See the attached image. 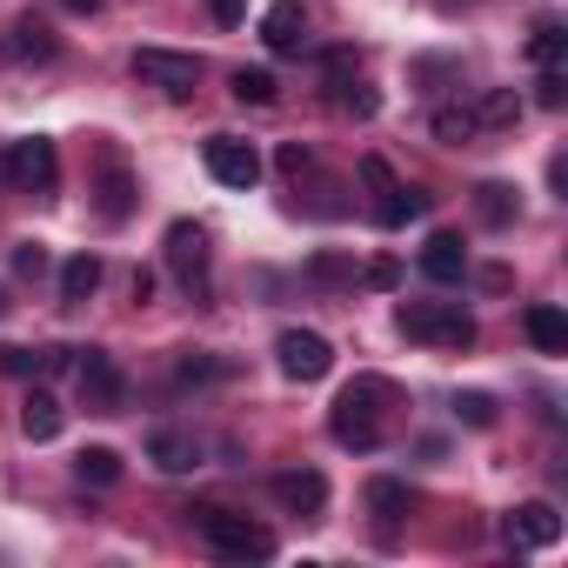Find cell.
<instances>
[{"instance_id":"obj_15","label":"cell","mask_w":568,"mask_h":568,"mask_svg":"<svg viewBox=\"0 0 568 568\" xmlns=\"http://www.w3.org/2000/svg\"><path fill=\"white\" fill-rule=\"evenodd\" d=\"M368 515H375V535L395 541V528H402V515H408V488H402L395 475H375V481H368Z\"/></svg>"},{"instance_id":"obj_39","label":"cell","mask_w":568,"mask_h":568,"mask_svg":"<svg viewBox=\"0 0 568 568\" xmlns=\"http://www.w3.org/2000/svg\"><path fill=\"white\" fill-rule=\"evenodd\" d=\"M0 174H8V154H0Z\"/></svg>"},{"instance_id":"obj_37","label":"cell","mask_w":568,"mask_h":568,"mask_svg":"<svg viewBox=\"0 0 568 568\" xmlns=\"http://www.w3.org/2000/svg\"><path fill=\"white\" fill-rule=\"evenodd\" d=\"M61 8H68V14H101L108 0H61Z\"/></svg>"},{"instance_id":"obj_8","label":"cell","mask_w":568,"mask_h":568,"mask_svg":"<svg viewBox=\"0 0 568 568\" xmlns=\"http://www.w3.org/2000/svg\"><path fill=\"white\" fill-rule=\"evenodd\" d=\"M201 161H207V174H214L221 187H254V181H261V154H254L247 141H234V134H214V141L201 148Z\"/></svg>"},{"instance_id":"obj_22","label":"cell","mask_w":568,"mask_h":568,"mask_svg":"<svg viewBox=\"0 0 568 568\" xmlns=\"http://www.w3.org/2000/svg\"><path fill=\"white\" fill-rule=\"evenodd\" d=\"M14 54H21V61H54L61 41H54V28H48L41 14H21V21H14Z\"/></svg>"},{"instance_id":"obj_25","label":"cell","mask_w":568,"mask_h":568,"mask_svg":"<svg viewBox=\"0 0 568 568\" xmlns=\"http://www.w3.org/2000/svg\"><path fill=\"white\" fill-rule=\"evenodd\" d=\"M74 475H81L88 488H114V481H121V455H114V448H81V455H74Z\"/></svg>"},{"instance_id":"obj_27","label":"cell","mask_w":568,"mask_h":568,"mask_svg":"<svg viewBox=\"0 0 568 568\" xmlns=\"http://www.w3.org/2000/svg\"><path fill=\"white\" fill-rule=\"evenodd\" d=\"M274 94H281V81H274L267 68H234V101H254V108H274Z\"/></svg>"},{"instance_id":"obj_5","label":"cell","mask_w":568,"mask_h":568,"mask_svg":"<svg viewBox=\"0 0 568 568\" xmlns=\"http://www.w3.org/2000/svg\"><path fill=\"white\" fill-rule=\"evenodd\" d=\"M134 81L141 88H161L168 101H187L201 88V61L194 54H174V48H134Z\"/></svg>"},{"instance_id":"obj_6","label":"cell","mask_w":568,"mask_h":568,"mask_svg":"<svg viewBox=\"0 0 568 568\" xmlns=\"http://www.w3.org/2000/svg\"><path fill=\"white\" fill-rule=\"evenodd\" d=\"M274 362H281V375H288V382H322L335 368V348L315 328H288V335L274 342Z\"/></svg>"},{"instance_id":"obj_1","label":"cell","mask_w":568,"mask_h":568,"mask_svg":"<svg viewBox=\"0 0 568 568\" xmlns=\"http://www.w3.org/2000/svg\"><path fill=\"white\" fill-rule=\"evenodd\" d=\"M402 402V388L388 382V375H355L348 388H342V402L328 408V435L342 442V448H382V435H388V408Z\"/></svg>"},{"instance_id":"obj_21","label":"cell","mask_w":568,"mask_h":568,"mask_svg":"<svg viewBox=\"0 0 568 568\" xmlns=\"http://www.w3.org/2000/svg\"><path fill=\"white\" fill-rule=\"evenodd\" d=\"M422 214H428V194H422V187H402V181L375 201V221H382V227H408V221H422Z\"/></svg>"},{"instance_id":"obj_12","label":"cell","mask_w":568,"mask_h":568,"mask_svg":"<svg viewBox=\"0 0 568 568\" xmlns=\"http://www.w3.org/2000/svg\"><path fill=\"white\" fill-rule=\"evenodd\" d=\"M274 501L295 508V515H322L328 508V475L322 468H281L274 475Z\"/></svg>"},{"instance_id":"obj_31","label":"cell","mask_w":568,"mask_h":568,"mask_svg":"<svg viewBox=\"0 0 568 568\" xmlns=\"http://www.w3.org/2000/svg\"><path fill=\"white\" fill-rule=\"evenodd\" d=\"M535 101H541V108H561V101H568V74H561V68H541Z\"/></svg>"},{"instance_id":"obj_4","label":"cell","mask_w":568,"mask_h":568,"mask_svg":"<svg viewBox=\"0 0 568 568\" xmlns=\"http://www.w3.org/2000/svg\"><path fill=\"white\" fill-rule=\"evenodd\" d=\"M8 187L14 194H41V201L61 187V154H54L48 134H28V141L8 148Z\"/></svg>"},{"instance_id":"obj_9","label":"cell","mask_w":568,"mask_h":568,"mask_svg":"<svg viewBox=\"0 0 568 568\" xmlns=\"http://www.w3.org/2000/svg\"><path fill=\"white\" fill-rule=\"evenodd\" d=\"M134 194H141V187H134L128 161L108 148V154H101V181H94V207H101V221H108V227H121V221L134 214Z\"/></svg>"},{"instance_id":"obj_34","label":"cell","mask_w":568,"mask_h":568,"mask_svg":"<svg viewBox=\"0 0 568 568\" xmlns=\"http://www.w3.org/2000/svg\"><path fill=\"white\" fill-rule=\"evenodd\" d=\"M362 281H368V288H395V281H402V267L382 254V261H368V267H362Z\"/></svg>"},{"instance_id":"obj_17","label":"cell","mask_w":568,"mask_h":568,"mask_svg":"<svg viewBox=\"0 0 568 568\" xmlns=\"http://www.w3.org/2000/svg\"><path fill=\"white\" fill-rule=\"evenodd\" d=\"M521 328H528V342H535L541 355H568V315H561L555 302H535V308H521Z\"/></svg>"},{"instance_id":"obj_35","label":"cell","mask_w":568,"mask_h":568,"mask_svg":"<svg viewBox=\"0 0 568 568\" xmlns=\"http://www.w3.org/2000/svg\"><path fill=\"white\" fill-rule=\"evenodd\" d=\"M214 375H227V368H221V362H201V355L181 362V382H214Z\"/></svg>"},{"instance_id":"obj_14","label":"cell","mask_w":568,"mask_h":568,"mask_svg":"<svg viewBox=\"0 0 568 568\" xmlns=\"http://www.w3.org/2000/svg\"><path fill=\"white\" fill-rule=\"evenodd\" d=\"M148 462H154L161 475H187V468H201V442L181 435V428H154V435H148Z\"/></svg>"},{"instance_id":"obj_23","label":"cell","mask_w":568,"mask_h":568,"mask_svg":"<svg viewBox=\"0 0 568 568\" xmlns=\"http://www.w3.org/2000/svg\"><path fill=\"white\" fill-rule=\"evenodd\" d=\"M475 134H481V121H475V108H468V101L435 108V141H442V148H468Z\"/></svg>"},{"instance_id":"obj_7","label":"cell","mask_w":568,"mask_h":568,"mask_svg":"<svg viewBox=\"0 0 568 568\" xmlns=\"http://www.w3.org/2000/svg\"><path fill=\"white\" fill-rule=\"evenodd\" d=\"M74 375H81V395H88V408H94V415H114V408L128 402V375L114 368V355H108V348H81Z\"/></svg>"},{"instance_id":"obj_38","label":"cell","mask_w":568,"mask_h":568,"mask_svg":"<svg viewBox=\"0 0 568 568\" xmlns=\"http://www.w3.org/2000/svg\"><path fill=\"white\" fill-rule=\"evenodd\" d=\"M8 308H14V302H8V288H0V315H8Z\"/></svg>"},{"instance_id":"obj_29","label":"cell","mask_w":568,"mask_h":568,"mask_svg":"<svg viewBox=\"0 0 568 568\" xmlns=\"http://www.w3.org/2000/svg\"><path fill=\"white\" fill-rule=\"evenodd\" d=\"M455 415H462L468 428H495V395H481V388H468V395H455Z\"/></svg>"},{"instance_id":"obj_33","label":"cell","mask_w":568,"mask_h":568,"mask_svg":"<svg viewBox=\"0 0 568 568\" xmlns=\"http://www.w3.org/2000/svg\"><path fill=\"white\" fill-rule=\"evenodd\" d=\"M308 161H315V154H308L302 141H288V148H281V154H274V168H281V174H288V181H302V174H308Z\"/></svg>"},{"instance_id":"obj_24","label":"cell","mask_w":568,"mask_h":568,"mask_svg":"<svg viewBox=\"0 0 568 568\" xmlns=\"http://www.w3.org/2000/svg\"><path fill=\"white\" fill-rule=\"evenodd\" d=\"M475 121H481V134H488V128H515V121H521V94H515V88H488V94L475 101Z\"/></svg>"},{"instance_id":"obj_30","label":"cell","mask_w":568,"mask_h":568,"mask_svg":"<svg viewBox=\"0 0 568 568\" xmlns=\"http://www.w3.org/2000/svg\"><path fill=\"white\" fill-rule=\"evenodd\" d=\"M0 375H41V348H0Z\"/></svg>"},{"instance_id":"obj_2","label":"cell","mask_w":568,"mask_h":568,"mask_svg":"<svg viewBox=\"0 0 568 568\" xmlns=\"http://www.w3.org/2000/svg\"><path fill=\"white\" fill-rule=\"evenodd\" d=\"M187 521H194V535H201L214 555H227V561H267V555H274V528H261V521L241 515V508L201 501V508H187Z\"/></svg>"},{"instance_id":"obj_10","label":"cell","mask_w":568,"mask_h":568,"mask_svg":"<svg viewBox=\"0 0 568 568\" xmlns=\"http://www.w3.org/2000/svg\"><path fill=\"white\" fill-rule=\"evenodd\" d=\"M501 535H508V548H555L561 541V515H555V501H521L501 521Z\"/></svg>"},{"instance_id":"obj_32","label":"cell","mask_w":568,"mask_h":568,"mask_svg":"<svg viewBox=\"0 0 568 568\" xmlns=\"http://www.w3.org/2000/svg\"><path fill=\"white\" fill-rule=\"evenodd\" d=\"M14 274L41 281V274H48V247H41V241H21V247H14Z\"/></svg>"},{"instance_id":"obj_3","label":"cell","mask_w":568,"mask_h":568,"mask_svg":"<svg viewBox=\"0 0 568 568\" xmlns=\"http://www.w3.org/2000/svg\"><path fill=\"white\" fill-rule=\"evenodd\" d=\"M395 328L428 348H475V315L462 302H402Z\"/></svg>"},{"instance_id":"obj_11","label":"cell","mask_w":568,"mask_h":568,"mask_svg":"<svg viewBox=\"0 0 568 568\" xmlns=\"http://www.w3.org/2000/svg\"><path fill=\"white\" fill-rule=\"evenodd\" d=\"M261 41H267V54H302L308 48V8L302 0H274L261 14Z\"/></svg>"},{"instance_id":"obj_13","label":"cell","mask_w":568,"mask_h":568,"mask_svg":"<svg viewBox=\"0 0 568 568\" xmlns=\"http://www.w3.org/2000/svg\"><path fill=\"white\" fill-rule=\"evenodd\" d=\"M168 267L187 281V288H201V281H207V234L194 221H174L168 227Z\"/></svg>"},{"instance_id":"obj_36","label":"cell","mask_w":568,"mask_h":568,"mask_svg":"<svg viewBox=\"0 0 568 568\" xmlns=\"http://www.w3.org/2000/svg\"><path fill=\"white\" fill-rule=\"evenodd\" d=\"M207 14H214V21H221V28H234V21H241V14H247V0H207Z\"/></svg>"},{"instance_id":"obj_18","label":"cell","mask_w":568,"mask_h":568,"mask_svg":"<svg viewBox=\"0 0 568 568\" xmlns=\"http://www.w3.org/2000/svg\"><path fill=\"white\" fill-rule=\"evenodd\" d=\"M515 214H521V194H515L508 181H481V187H475V221H481V227L501 234V227H515Z\"/></svg>"},{"instance_id":"obj_26","label":"cell","mask_w":568,"mask_h":568,"mask_svg":"<svg viewBox=\"0 0 568 568\" xmlns=\"http://www.w3.org/2000/svg\"><path fill=\"white\" fill-rule=\"evenodd\" d=\"M561 54H568L561 21H535V34H528V61H535V68H561Z\"/></svg>"},{"instance_id":"obj_16","label":"cell","mask_w":568,"mask_h":568,"mask_svg":"<svg viewBox=\"0 0 568 568\" xmlns=\"http://www.w3.org/2000/svg\"><path fill=\"white\" fill-rule=\"evenodd\" d=\"M422 274L428 281H462L468 274V247H462V234H428V247H422Z\"/></svg>"},{"instance_id":"obj_19","label":"cell","mask_w":568,"mask_h":568,"mask_svg":"<svg viewBox=\"0 0 568 568\" xmlns=\"http://www.w3.org/2000/svg\"><path fill=\"white\" fill-rule=\"evenodd\" d=\"M61 422H68V408H61L48 388H28V402H21V435H28V442H54Z\"/></svg>"},{"instance_id":"obj_28","label":"cell","mask_w":568,"mask_h":568,"mask_svg":"<svg viewBox=\"0 0 568 568\" xmlns=\"http://www.w3.org/2000/svg\"><path fill=\"white\" fill-rule=\"evenodd\" d=\"M308 281H322V288H348V281H362V274H355V261H342V254H315V261H308Z\"/></svg>"},{"instance_id":"obj_20","label":"cell","mask_w":568,"mask_h":568,"mask_svg":"<svg viewBox=\"0 0 568 568\" xmlns=\"http://www.w3.org/2000/svg\"><path fill=\"white\" fill-rule=\"evenodd\" d=\"M101 274H108V267H101V254H68V261H61V302H68V308H81V302L101 288Z\"/></svg>"}]
</instances>
